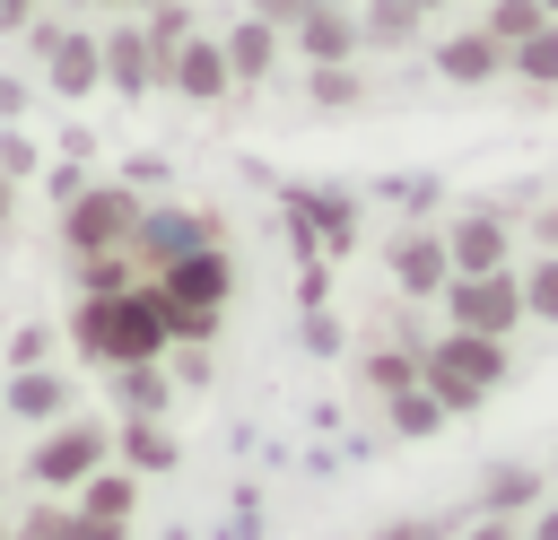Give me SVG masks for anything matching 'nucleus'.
Masks as SVG:
<instances>
[{"instance_id": "nucleus-25", "label": "nucleus", "mask_w": 558, "mask_h": 540, "mask_svg": "<svg viewBox=\"0 0 558 540\" xmlns=\"http://www.w3.org/2000/svg\"><path fill=\"white\" fill-rule=\"evenodd\" d=\"M70 505H87V514H113V523H131V514H140V470L105 462V470H96V479H87V488H78Z\"/></svg>"}, {"instance_id": "nucleus-47", "label": "nucleus", "mask_w": 558, "mask_h": 540, "mask_svg": "<svg viewBox=\"0 0 558 540\" xmlns=\"http://www.w3.org/2000/svg\"><path fill=\"white\" fill-rule=\"evenodd\" d=\"M541 9H549V17H558V0H541Z\"/></svg>"}, {"instance_id": "nucleus-30", "label": "nucleus", "mask_w": 558, "mask_h": 540, "mask_svg": "<svg viewBox=\"0 0 558 540\" xmlns=\"http://www.w3.org/2000/svg\"><path fill=\"white\" fill-rule=\"evenodd\" d=\"M140 26H148V44H157V52H174V44H183L201 17H192L183 0H148V9H140Z\"/></svg>"}, {"instance_id": "nucleus-11", "label": "nucleus", "mask_w": 558, "mask_h": 540, "mask_svg": "<svg viewBox=\"0 0 558 540\" xmlns=\"http://www.w3.org/2000/svg\"><path fill=\"white\" fill-rule=\"evenodd\" d=\"M514 235H523V226H514V209H497V200L445 218V253H453V270H506V261H514Z\"/></svg>"}, {"instance_id": "nucleus-8", "label": "nucleus", "mask_w": 558, "mask_h": 540, "mask_svg": "<svg viewBox=\"0 0 558 540\" xmlns=\"http://www.w3.org/2000/svg\"><path fill=\"white\" fill-rule=\"evenodd\" d=\"M201 244H227V218H218V209H201V200H148V209H140L131 253H140V270H148V279H157L166 261L201 253Z\"/></svg>"}, {"instance_id": "nucleus-22", "label": "nucleus", "mask_w": 558, "mask_h": 540, "mask_svg": "<svg viewBox=\"0 0 558 540\" xmlns=\"http://www.w3.org/2000/svg\"><path fill=\"white\" fill-rule=\"evenodd\" d=\"M384 427H392L401 444H427V435L445 427V401H436L427 383H401V392H384Z\"/></svg>"}, {"instance_id": "nucleus-34", "label": "nucleus", "mask_w": 558, "mask_h": 540, "mask_svg": "<svg viewBox=\"0 0 558 540\" xmlns=\"http://www.w3.org/2000/svg\"><path fill=\"white\" fill-rule=\"evenodd\" d=\"M70 540H131V523H113V514H87V505H70Z\"/></svg>"}, {"instance_id": "nucleus-45", "label": "nucleus", "mask_w": 558, "mask_h": 540, "mask_svg": "<svg viewBox=\"0 0 558 540\" xmlns=\"http://www.w3.org/2000/svg\"><path fill=\"white\" fill-rule=\"evenodd\" d=\"M410 9H418V17H445V9H453V0H410Z\"/></svg>"}, {"instance_id": "nucleus-13", "label": "nucleus", "mask_w": 558, "mask_h": 540, "mask_svg": "<svg viewBox=\"0 0 558 540\" xmlns=\"http://www.w3.org/2000/svg\"><path fill=\"white\" fill-rule=\"evenodd\" d=\"M105 96H166V52L148 44V26H105Z\"/></svg>"}, {"instance_id": "nucleus-28", "label": "nucleus", "mask_w": 558, "mask_h": 540, "mask_svg": "<svg viewBox=\"0 0 558 540\" xmlns=\"http://www.w3.org/2000/svg\"><path fill=\"white\" fill-rule=\"evenodd\" d=\"M9 531H17V540H70V496H44V488H35V505H17Z\"/></svg>"}, {"instance_id": "nucleus-1", "label": "nucleus", "mask_w": 558, "mask_h": 540, "mask_svg": "<svg viewBox=\"0 0 558 540\" xmlns=\"http://www.w3.org/2000/svg\"><path fill=\"white\" fill-rule=\"evenodd\" d=\"M174 348V331H166V296H157V279H131V287H113V296H70V357L78 366H148V357H166Z\"/></svg>"}, {"instance_id": "nucleus-26", "label": "nucleus", "mask_w": 558, "mask_h": 540, "mask_svg": "<svg viewBox=\"0 0 558 540\" xmlns=\"http://www.w3.org/2000/svg\"><path fill=\"white\" fill-rule=\"evenodd\" d=\"M131 279H148L140 253H87V261H70V296H113V287H131Z\"/></svg>"}, {"instance_id": "nucleus-9", "label": "nucleus", "mask_w": 558, "mask_h": 540, "mask_svg": "<svg viewBox=\"0 0 558 540\" xmlns=\"http://www.w3.org/2000/svg\"><path fill=\"white\" fill-rule=\"evenodd\" d=\"M384 279H392V296L401 305H436L445 296V279H453V253H445V226H392L384 235Z\"/></svg>"}, {"instance_id": "nucleus-43", "label": "nucleus", "mask_w": 558, "mask_h": 540, "mask_svg": "<svg viewBox=\"0 0 558 540\" xmlns=\"http://www.w3.org/2000/svg\"><path fill=\"white\" fill-rule=\"evenodd\" d=\"M9 209H17V183L0 174V235H9Z\"/></svg>"}, {"instance_id": "nucleus-4", "label": "nucleus", "mask_w": 558, "mask_h": 540, "mask_svg": "<svg viewBox=\"0 0 558 540\" xmlns=\"http://www.w3.org/2000/svg\"><path fill=\"white\" fill-rule=\"evenodd\" d=\"M105 462H113V418H87V409L35 427V444H26V479H35L44 496H78Z\"/></svg>"}, {"instance_id": "nucleus-31", "label": "nucleus", "mask_w": 558, "mask_h": 540, "mask_svg": "<svg viewBox=\"0 0 558 540\" xmlns=\"http://www.w3.org/2000/svg\"><path fill=\"white\" fill-rule=\"evenodd\" d=\"M462 531V514H392V523H375L366 540H453Z\"/></svg>"}, {"instance_id": "nucleus-20", "label": "nucleus", "mask_w": 558, "mask_h": 540, "mask_svg": "<svg viewBox=\"0 0 558 540\" xmlns=\"http://www.w3.org/2000/svg\"><path fill=\"white\" fill-rule=\"evenodd\" d=\"M174 409V375H166V357H148V366H113V418H166Z\"/></svg>"}, {"instance_id": "nucleus-17", "label": "nucleus", "mask_w": 558, "mask_h": 540, "mask_svg": "<svg viewBox=\"0 0 558 540\" xmlns=\"http://www.w3.org/2000/svg\"><path fill=\"white\" fill-rule=\"evenodd\" d=\"M218 44H227V70H235V96L262 87V78L279 70V52H288V35H279L270 17H253V9H244L235 26H218Z\"/></svg>"}, {"instance_id": "nucleus-6", "label": "nucleus", "mask_w": 558, "mask_h": 540, "mask_svg": "<svg viewBox=\"0 0 558 540\" xmlns=\"http://www.w3.org/2000/svg\"><path fill=\"white\" fill-rule=\"evenodd\" d=\"M436 314L453 322V331H488V340H514L532 314H523V261H506V270H453L445 279V296H436Z\"/></svg>"}, {"instance_id": "nucleus-37", "label": "nucleus", "mask_w": 558, "mask_h": 540, "mask_svg": "<svg viewBox=\"0 0 558 540\" xmlns=\"http://www.w3.org/2000/svg\"><path fill=\"white\" fill-rule=\"evenodd\" d=\"M244 9H253V17H270V26H279V35H288V26H296V17H305V9H314V0H244Z\"/></svg>"}, {"instance_id": "nucleus-42", "label": "nucleus", "mask_w": 558, "mask_h": 540, "mask_svg": "<svg viewBox=\"0 0 558 540\" xmlns=\"http://www.w3.org/2000/svg\"><path fill=\"white\" fill-rule=\"evenodd\" d=\"M17 113H26V87H17V78H0V122H17Z\"/></svg>"}, {"instance_id": "nucleus-7", "label": "nucleus", "mask_w": 558, "mask_h": 540, "mask_svg": "<svg viewBox=\"0 0 558 540\" xmlns=\"http://www.w3.org/2000/svg\"><path fill=\"white\" fill-rule=\"evenodd\" d=\"M35 61H44V87L52 96H105V26H61V17H35L26 26Z\"/></svg>"}, {"instance_id": "nucleus-2", "label": "nucleus", "mask_w": 558, "mask_h": 540, "mask_svg": "<svg viewBox=\"0 0 558 540\" xmlns=\"http://www.w3.org/2000/svg\"><path fill=\"white\" fill-rule=\"evenodd\" d=\"M506 375H514V340H488V331H427V348H418V383L445 401V418H471V409H488V392H506Z\"/></svg>"}, {"instance_id": "nucleus-21", "label": "nucleus", "mask_w": 558, "mask_h": 540, "mask_svg": "<svg viewBox=\"0 0 558 540\" xmlns=\"http://www.w3.org/2000/svg\"><path fill=\"white\" fill-rule=\"evenodd\" d=\"M418 9L410 0H357V44L366 52H401V44H418Z\"/></svg>"}, {"instance_id": "nucleus-39", "label": "nucleus", "mask_w": 558, "mask_h": 540, "mask_svg": "<svg viewBox=\"0 0 558 540\" xmlns=\"http://www.w3.org/2000/svg\"><path fill=\"white\" fill-rule=\"evenodd\" d=\"M44 9H52V0H0V35H26Z\"/></svg>"}, {"instance_id": "nucleus-44", "label": "nucleus", "mask_w": 558, "mask_h": 540, "mask_svg": "<svg viewBox=\"0 0 558 540\" xmlns=\"http://www.w3.org/2000/svg\"><path fill=\"white\" fill-rule=\"evenodd\" d=\"M87 9H113V17H140L148 0H87Z\"/></svg>"}, {"instance_id": "nucleus-19", "label": "nucleus", "mask_w": 558, "mask_h": 540, "mask_svg": "<svg viewBox=\"0 0 558 540\" xmlns=\"http://www.w3.org/2000/svg\"><path fill=\"white\" fill-rule=\"evenodd\" d=\"M113 462L140 470V479H166V470L183 462V444H174L166 418H113Z\"/></svg>"}, {"instance_id": "nucleus-40", "label": "nucleus", "mask_w": 558, "mask_h": 540, "mask_svg": "<svg viewBox=\"0 0 558 540\" xmlns=\"http://www.w3.org/2000/svg\"><path fill=\"white\" fill-rule=\"evenodd\" d=\"M17 366H52V331H44V322L17 331Z\"/></svg>"}, {"instance_id": "nucleus-18", "label": "nucleus", "mask_w": 558, "mask_h": 540, "mask_svg": "<svg viewBox=\"0 0 558 540\" xmlns=\"http://www.w3.org/2000/svg\"><path fill=\"white\" fill-rule=\"evenodd\" d=\"M288 218H296V235L323 244V253H349V244H357V192H288Z\"/></svg>"}, {"instance_id": "nucleus-49", "label": "nucleus", "mask_w": 558, "mask_h": 540, "mask_svg": "<svg viewBox=\"0 0 558 540\" xmlns=\"http://www.w3.org/2000/svg\"><path fill=\"white\" fill-rule=\"evenodd\" d=\"M0 488H9V462H0Z\"/></svg>"}, {"instance_id": "nucleus-3", "label": "nucleus", "mask_w": 558, "mask_h": 540, "mask_svg": "<svg viewBox=\"0 0 558 540\" xmlns=\"http://www.w3.org/2000/svg\"><path fill=\"white\" fill-rule=\"evenodd\" d=\"M157 296H166V331L209 348V340L227 331V305H235V253H227V244H201V253L166 261V270H157Z\"/></svg>"}, {"instance_id": "nucleus-24", "label": "nucleus", "mask_w": 558, "mask_h": 540, "mask_svg": "<svg viewBox=\"0 0 558 540\" xmlns=\"http://www.w3.org/2000/svg\"><path fill=\"white\" fill-rule=\"evenodd\" d=\"M357 383L384 401V392H401V383H418V348L410 340H375L366 357H357Z\"/></svg>"}, {"instance_id": "nucleus-32", "label": "nucleus", "mask_w": 558, "mask_h": 540, "mask_svg": "<svg viewBox=\"0 0 558 540\" xmlns=\"http://www.w3.org/2000/svg\"><path fill=\"white\" fill-rule=\"evenodd\" d=\"M305 87H314V105H357V96H366V78H357V61H331V70H305Z\"/></svg>"}, {"instance_id": "nucleus-48", "label": "nucleus", "mask_w": 558, "mask_h": 540, "mask_svg": "<svg viewBox=\"0 0 558 540\" xmlns=\"http://www.w3.org/2000/svg\"><path fill=\"white\" fill-rule=\"evenodd\" d=\"M549 488H558V462H549Z\"/></svg>"}, {"instance_id": "nucleus-46", "label": "nucleus", "mask_w": 558, "mask_h": 540, "mask_svg": "<svg viewBox=\"0 0 558 540\" xmlns=\"http://www.w3.org/2000/svg\"><path fill=\"white\" fill-rule=\"evenodd\" d=\"M0 540H17V531H9V505H0Z\"/></svg>"}, {"instance_id": "nucleus-14", "label": "nucleus", "mask_w": 558, "mask_h": 540, "mask_svg": "<svg viewBox=\"0 0 558 540\" xmlns=\"http://www.w3.org/2000/svg\"><path fill=\"white\" fill-rule=\"evenodd\" d=\"M70 409H78L70 366H9V375H0V418H17V427H52V418H70Z\"/></svg>"}, {"instance_id": "nucleus-27", "label": "nucleus", "mask_w": 558, "mask_h": 540, "mask_svg": "<svg viewBox=\"0 0 558 540\" xmlns=\"http://www.w3.org/2000/svg\"><path fill=\"white\" fill-rule=\"evenodd\" d=\"M480 26H488V35L506 44V52H514L523 35H541V26H558V17H549L541 0H480Z\"/></svg>"}, {"instance_id": "nucleus-16", "label": "nucleus", "mask_w": 558, "mask_h": 540, "mask_svg": "<svg viewBox=\"0 0 558 540\" xmlns=\"http://www.w3.org/2000/svg\"><path fill=\"white\" fill-rule=\"evenodd\" d=\"M549 496V462H523V453H506V462H488L480 470V488H471V514H532Z\"/></svg>"}, {"instance_id": "nucleus-15", "label": "nucleus", "mask_w": 558, "mask_h": 540, "mask_svg": "<svg viewBox=\"0 0 558 540\" xmlns=\"http://www.w3.org/2000/svg\"><path fill=\"white\" fill-rule=\"evenodd\" d=\"M427 70H436L445 87H497V78H506V44H497L488 26H445L436 52H427Z\"/></svg>"}, {"instance_id": "nucleus-29", "label": "nucleus", "mask_w": 558, "mask_h": 540, "mask_svg": "<svg viewBox=\"0 0 558 540\" xmlns=\"http://www.w3.org/2000/svg\"><path fill=\"white\" fill-rule=\"evenodd\" d=\"M523 314L532 322H558V253H532L523 261Z\"/></svg>"}, {"instance_id": "nucleus-36", "label": "nucleus", "mask_w": 558, "mask_h": 540, "mask_svg": "<svg viewBox=\"0 0 558 540\" xmlns=\"http://www.w3.org/2000/svg\"><path fill=\"white\" fill-rule=\"evenodd\" d=\"M523 235H532V253H558V200H541V209L523 218Z\"/></svg>"}, {"instance_id": "nucleus-35", "label": "nucleus", "mask_w": 558, "mask_h": 540, "mask_svg": "<svg viewBox=\"0 0 558 540\" xmlns=\"http://www.w3.org/2000/svg\"><path fill=\"white\" fill-rule=\"evenodd\" d=\"M462 540H523V514H462Z\"/></svg>"}, {"instance_id": "nucleus-33", "label": "nucleus", "mask_w": 558, "mask_h": 540, "mask_svg": "<svg viewBox=\"0 0 558 540\" xmlns=\"http://www.w3.org/2000/svg\"><path fill=\"white\" fill-rule=\"evenodd\" d=\"M35 165H44V157H35V139H26L17 122H0V174H9V183H26Z\"/></svg>"}, {"instance_id": "nucleus-38", "label": "nucleus", "mask_w": 558, "mask_h": 540, "mask_svg": "<svg viewBox=\"0 0 558 540\" xmlns=\"http://www.w3.org/2000/svg\"><path fill=\"white\" fill-rule=\"evenodd\" d=\"M523 540H558V488H549V496L523 514Z\"/></svg>"}, {"instance_id": "nucleus-12", "label": "nucleus", "mask_w": 558, "mask_h": 540, "mask_svg": "<svg viewBox=\"0 0 558 540\" xmlns=\"http://www.w3.org/2000/svg\"><path fill=\"white\" fill-rule=\"evenodd\" d=\"M288 52L305 61V70H331V61H357L366 44H357V0H314L296 26H288Z\"/></svg>"}, {"instance_id": "nucleus-23", "label": "nucleus", "mask_w": 558, "mask_h": 540, "mask_svg": "<svg viewBox=\"0 0 558 540\" xmlns=\"http://www.w3.org/2000/svg\"><path fill=\"white\" fill-rule=\"evenodd\" d=\"M506 78H514V87H532V96H558V26L523 35V44L506 52Z\"/></svg>"}, {"instance_id": "nucleus-41", "label": "nucleus", "mask_w": 558, "mask_h": 540, "mask_svg": "<svg viewBox=\"0 0 558 540\" xmlns=\"http://www.w3.org/2000/svg\"><path fill=\"white\" fill-rule=\"evenodd\" d=\"M122 183H131V192H157V183H166V157H131V174H122Z\"/></svg>"}, {"instance_id": "nucleus-10", "label": "nucleus", "mask_w": 558, "mask_h": 540, "mask_svg": "<svg viewBox=\"0 0 558 540\" xmlns=\"http://www.w3.org/2000/svg\"><path fill=\"white\" fill-rule=\"evenodd\" d=\"M166 96H174V105H227V96H235L227 44H218L209 26H192V35L166 52Z\"/></svg>"}, {"instance_id": "nucleus-5", "label": "nucleus", "mask_w": 558, "mask_h": 540, "mask_svg": "<svg viewBox=\"0 0 558 540\" xmlns=\"http://www.w3.org/2000/svg\"><path fill=\"white\" fill-rule=\"evenodd\" d=\"M140 192L131 183H78L70 200H61V253L70 261H87V253H131V235H140Z\"/></svg>"}]
</instances>
